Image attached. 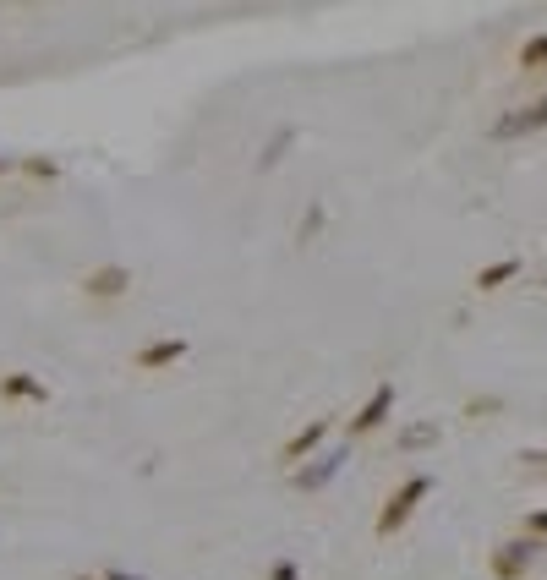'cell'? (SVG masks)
I'll return each mask as SVG.
<instances>
[{
	"label": "cell",
	"instance_id": "1",
	"mask_svg": "<svg viewBox=\"0 0 547 580\" xmlns=\"http://www.w3.org/2000/svg\"><path fill=\"white\" fill-rule=\"evenodd\" d=\"M427 493H433V477H427V471L405 477L389 498H383V509H378V537H394V531H405V520L416 515V504H422Z\"/></svg>",
	"mask_w": 547,
	"mask_h": 580
},
{
	"label": "cell",
	"instance_id": "2",
	"mask_svg": "<svg viewBox=\"0 0 547 580\" xmlns=\"http://www.w3.org/2000/svg\"><path fill=\"white\" fill-rule=\"evenodd\" d=\"M537 553H542V542L509 537V542H498V548L487 553V570H493V580H526L531 570H537Z\"/></svg>",
	"mask_w": 547,
	"mask_h": 580
},
{
	"label": "cell",
	"instance_id": "3",
	"mask_svg": "<svg viewBox=\"0 0 547 580\" xmlns=\"http://www.w3.org/2000/svg\"><path fill=\"white\" fill-rule=\"evenodd\" d=\"M531 132H547V94L531 99V104H515V110H504L493 126H487L493 143H520V137H531Z\"/></svg>",
	"mask_w": 547,
	"mask_h": 580
},
{
	"label": "cell",
	"instance_id": "4",
	"mask_svg": "<svg viewBox=\"0 0 547 580\" xmlns=\"http://www.w3.org/2000/svg\"><path fill=\"white\" fill-rule=\"evenodd\" d=\"M132 269H126V263H99V269H88L83 274V296L88 301H121V296H132Z\"/></svg>",
	"mask_w": 547,
	"mask_h": 580
},
{
	"label": "cell",
	"instance_id": "5",
	"mask_svg": "<svg viewBox=\"0 0 547 580\" xmlns=\"http://www.w3.org/2000/svg\"><path fill=\"white\" fill-rule=\"evenodd\" d=\"M186 351H192V340H186V334H165V340L137 345V351H132V367H137V373H165V367L186 362Z\"/></svg>",
	"mask_w": 547,
	"mask_h": 580
},
{
	"label": "cell",
	"instance_id": "6",
	"mask_svg": "<svg viewBox=\"0 0 547 580\" xmlns=\"http://www.w3.org/2000/svg\"><path fill=\"white\" fill-rule=\"evenodd\" d=\"M389 416H394V384H389V378H383V384H378V389H372L367 400H362V411L351 416V438H367V433H378V427L389 422Z\"/></svg>",
	"mask_w": 547,
	"mask_h": 580
},
{
	"label": "cell",
	"instance_id": "7",
	"mask_svg": "<svg viewBox=\"0 0 547 580\" xmlns=\"http://www.w3.org/2000/svg\"><path fill=\"white\" fill-rule=\"evenodd\" d=\"M50 384L33 373H0V405H44Z\"/></svg>",
	"mask_w": 547,
	"mask_h": 580
},
{
	"label": "cell",
	"instance_id": "8",
	"mask_svg": "<svg viewBox=\"0 0 547 580\" xmlns=\"http://www.w3.org/2000/svg\"><path fill=\"white\" fill-rule=\"evenodd\" d=\"M323 438H329V422H307L301 433H290L285 449H279V455H285V466H301V460H312V449H318Z\"/></svg>",
	"mask_w": 547,
	"mask_h": 580
},
{
	"label": "cell",
	"instance_id": "9",
	"mask_svg": "<svg viewBox=\"0 0 547 580\" xmlns=\"http://www.w3.org/2000/svg\"><path fill=\"white\" fill-rule=\"evenodd\" d=\"M340 460H345V455H318V460H307V466H296V487H301V493H318L323 482H334Z\"/></svg>",
	"mask_w": 547,
	"mask_h": 580
},
{
	"label": "cell",
	"instance_id": "10",
	"mask_svg": "<svg viewBox=\"0 0 547 580\" xmlns=\"http://www.w3.org/2000/svg\"><path fill=\"white\" fill-rule=\"evenodd\" d=\"M520 269H526L520 258H498V263H487V269H476V290H504L509 280H520Z\"/></svg>",
	"mask_w": 547,
	"mask_h": 580
},
{
	"label": "cell",
	"instance_id": "11",
	"mask_svg": "<svg viewBox=\"0 0 547 580\" xmlns=\"http://www.w3.org/2000/svg\"><path fill=\"white\" fill-rule=\"evenodd\" d=\"M438 438H444V427H438V422H416V427H405V433L394 438V449H405V455H416V449H433Z\"/></svg>",
	"mask_w": 547,
	"mask_h": 580
},
{
	"label": "cell",
	"instance_id": "12",
	"mask_svg": "<svg viewBox=\"0 0 547 580\" xmlns=\"http://www.w3.org/2000/svg\"><path fill=\"white\" fill-rule=\"evenodd\" d=\"M290 143H296V126H279V132L269 137V148H263V154H258V170H274L279 159L290 154Z\"/></svg>",
	"mask_w": 547,
	"mask_h": 580
},
{
	"label": "cell",
	"instance_id": "13",
	"mask_svg": "<svg viewBox=\"0 0 547 580\" xmlns=\"http://www.w3.org/2000/svg\"><path fill=\"white\" fill-rule=\"evenodd\" d=\"M515 61H520V72H542V66H547V33H531V39L520 44Z\"/></svg>",
	"mask_w": 547,
	"mask_h": 580
},
{
	"label": "cell",
	"instance_id": "14",
	"mask_svg": "<svg viewBox=\"0 0 547 580\" xmlns=\"http://www.w3.org/2000/svg\"><path fill=\"white\" fill-rule=\"evenodd\" d=\"M17 170L28 181H61V165L55 159H44V154H28V159H17Z\"/></svg>",
	"mask_w": 547,
	"mask_h": 580
},
{
	"label": "cell",
	"instance_id": "15",
	"mask_svg": "<svg viewBox=\"0 0 547 580\" xmlns=\"http://www.w3.org/2000/svg\"><path fill=\"white\" fill-rule=\"evenodd\" d=\"M323 219H329V208L318 203V208H312V214H307V219H301V225H296V241H301V247H307V241H312V236H318V230H323Z\"/></svg>",
	"mask_w": 547,
	"mask_h": 580
},
{
	"label": "cell",
	"instance_id": "16",
	"mask_svg": "<svg viewBox=\"0 0 547 580\" xmlns=\"http://www.w3.org/2000/svg\"><path fill=\"white\" fill-rule=\"evenodd\" d=\"M526 537L531 542H547V509H531V515H526Z\"/></svg>",
	"mask_w": 547,
	"mask_h": 580
},
{
	"label": "cell",
	"instance_id": "17",
	"mask_svg": "<svg viewBox=\"0 0 547 580\" xmlns=\"http://www.w3.org/2000/svg\"><path fill=\"white\" fill-rule=\"evenodd\" d=\"M269 580H301V570H296V559H279L274 570H269Z\"/></svg>",
	"mask_w": 547,
	"mask_h": 580
},
{
	"label": "cell",
	"instance_id": "18",
	"mask_svg": "<svg viewBox=\"0 0 547 580\" xmlns=\"http://www.w3.org/2000/svg\"><path fill=\"white\" fill-rule=\"evenodd\" d=\"M465 411H471V416H493V411H498V400H471Z\"/></svg>",
	"mask_w": 547,
	"mask_h": 580
},
{
	"label": "cell",
	"instance_id": "19",
	"mask_svg": "<svg viewBox=\"0 0 547 580\" xmlns=\"http://www.w3.org/2000/svg\"><path fill=\"white\" fill-rule=\"evenodd\" d=\"M520 466H547V449H531V455H520Z\"/></svg>",
	"mask_w": 547,
	"mask_h": 580
},
{
	"label": "cell",
	"instance_id": "20",
	"mask_svg": "<svg viewBox=\"0 0 547 580\" xmlns=\"http://www.w3.org/2000/svg\"><path fill=\"white\" fill-rule=\"evenodd\" d=\"M104 580H143V575H126V570H104Z\"/></svg>",
	"mask_w": 547,
	"mask_h": 580
},
{
	"label": "cell",
	"instance_id": "21",
	"mask_svg": "<svg viewBox=\"0 0 547 580\" xmlns=\"http://www.w3.org/2000/svg\"><path fill=\"white\" fill-rule=\"evenodd\" d=\"M11 170H17V159H0V181H6V176H11Z\"/></svg>",
	"mask_w": 547,
	"mask_h": 580
},
{
	"label": "cell",
	"instance_id": "22",
	"mask_svg": "<svg viewBox=\"0 0 547 580\" xmlns=\"http://www.w3.org/2000/svg\"><path fill=\"white\" fill-rule=\"evenodd\" d=\"M72 580H104V575H72Z\"/></svg>",
	"mask_w": 547,
	"mask_h": 580
}]
</instances>
